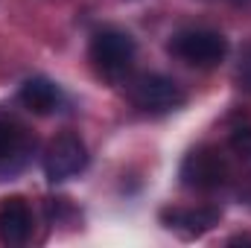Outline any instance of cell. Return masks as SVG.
<instances>
[{"instance_id":"ba28073f","label":"cell","mask_w":251,"mask_h":248,"mask_svg":"<svg viewBox=\"0 0 251 248\" xmlns=\"http://www.w3.org/2000/svg\"><path fill=\"white\" fill-rule=\"evenodd\" d=\"M21 102L32 111V114H53L62 105V91L56 82H50L47 76H32L21 85Z\"/></svg>"},{"instance_id":"3957f363","label":"cell","mask_w":251,"mask_h":248,"mask_svg":"<svg viewBox=\"0 0 251 248\" xmlns=\"http://www.w3.org/2000/svg\"><path fill=\"white\" fill-rule=\"evenodd\" d=\"M170 53L193 67H216L228 53V41L216 29H181L173 35Z\"/></svg>"},{"instance_id":"6da1fadb","label":"cell","mask_w":251,"mask_h":248,"mask_svg":"<svg viewBox=\"0 0 251 248\" xmlns=\"http://www.w3.org/2000/svg\"><path fill=\"white\" fill-rule=\"evenodd\" d=\"M91 62L100 76H105L108 82H120L134 64V38L117 26L100 29L91 38Z\"/></svg>"},{"instance_id":"7a4b0ae2","label":"cell","mask_w":251,"mask_h":248,"mask_svg":"<svg viewBox=\"0 0 251 248\" xmlns=\"http://www.w3.org/2000/svg\"><path fill=\"white\" fill-rule=\"evenodd\" d=\"M128 97L131 102L140 108V111H149V114H167V111H176L184 105L187 94L184 88L170 79V76H161V73H143L131 82L128 88Z\"/></svg>"},{"instance_id":"9c48e42d","label":"cell","mask_w":251,"mask_h":248,"mask_svg":"<svg viewBox=\"0 0 251 248\" xmlns=\"http://www.w3.org/2000/svg\"><path fill=\"white\" fill-rule=\"evenodd\" d=\"M26 146H29V140L21 125H15L12 120H0V164L21 158L26 152Z\"/></svg>"},{"instance_id":"8992f818","label":"cell","mask_w":251,"mask_h":248,"mask_svg":"<svg viewBox=\"0 0 251 248\" xmlns=\"http://www.w3.org/2000/svg\"><path fill=\"white\" fill-rule=\"evenodd\" d=\"M167 228L178 231L184 240H193V237H201L207 234L213 225H219V207H176V210H164L161 213Z\"/></svg>"},{"instance_id":"277c9868","label":"cell","mask_w":251,"mask_h":248,"mask_svg":"<svg viewBox=\"0 0 251 248\" xmlns=\"http://www.w3.org/2000/svg\"><path fill=\"white\" fill-rule=\"evenodd\" d=\"M85 167H88V149H85L79 134L64 131V134H56L50 140V146L44 152V173L53 184L79 175Z\"/></svg>"},{"instance_id":"5b68a950","label":"cell","mask_w":251,"mask_h":248,"mask_svg":"<svg viewBox=\"0 0 251 248\" xmlns=\"http://www.w3.org/2000/svg\"><path fill=\"white\" fill-rule=\"evenodd\" d=\"M228 181V161L213 146L193 149L181 164V184L187 190H216Z\"/></svg>"},{"instance_id":"52a82bcc","label":"cell","mask_w":251,"mask_h":248,"mask_svg":"<svg viewBox=\"0 0 251 248\" xmlns=\"http://www.w3.org/2000/svg\"><path fill=\"white\" fill-rule=\"evenodd\" d=\"M32 234V213L24 198L12 196L0 204V243L3 246H24Z\"/></svg>"},{"instance_id":"8fae6325","label":"cell","mask_w":251,"mask_h":248,"mask_svg":"<svg viewBox=\"0 0 251 248\" xmlns=\"http://www.w3.org/2000/svg\"><path fill=\"white\" fill-rule=\"evenodd\" d=\"M237 79H240V88H246L251 94V47H249V53H246V59H243V64H240Z\"/></svg>"},{"instance_id":"30bf717a","label":"cell","mask_w":251,"mask_h":248,"mask_svg":"<svg viewBox=\"0 0 251 248\" xmlns=\"http://www.w3.org/2000/svg\"><path fill=\"white\" fill-rule=\"evenodd\" d=\"M231 149L243 158H251V125H237L231 131Z\"/></svg>"},{"instance_id":"7c38bea8","label":"cell","mask_w":251,"mask_h":248,"mask_svg":"<svg viewBox=\"0 0 251 248\" xmlns=\"http://www.w3.org/2000/svg\"><path fill=\"white\" fill-rule=\"evenodd\" d=\"M246 243H251V237H246V234H243V237H231V240H228V246H246Z\"/></svg>"}]
</instances>
